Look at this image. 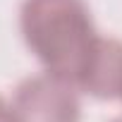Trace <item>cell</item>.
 Returning <instances> with one entry per match:
<instances>
[{"label": "cell", "instance_id": "2", "mask_svg": "<svg viewBox=\"0 0 122 122\" xmlns=\"http://www.w3.org/2000/svg\"><path fill=\"white\" fill-rule=\"evenodd\" d=\"M12 108L19 122H79V89L50 72L26 77L17 84Z\"/></svg>", "mask_w": 122, "mask_h": 122}, {"label": "cell", "instance_id": "4", "mask_svg": "<svg viewBox=\"0 0 122 122\" xmlns=\"http://www.w3.org/2000/svg\"><path fill=\"white\" fill-rule=\"evenodd\" d=\"M0 122H19L15 108H12L10 103H5L3 98H0Z\"/></svg>", "mask_w": 122, "mask_h": 122}, {"label": "cell", "instance_id": "1", "mask_svg": "<svg viewBox=\"0 0 122 122\" xmlns=\"http://www.w3.org/2000/svg\"><path fill=\"white\" fill-rule=\"evenodd\" d=\"M19 29L26 48L46 72L79 89V79L101 38L84 0H24Z\"/></svg>", "mask_w": 122, "mask_h": 122}, {"label": "cell", "instance_id": "5", "mask_svg": "<svg viewBox=\"0 0 122 122\" xmlns=\"http://www.w3.org/2000/svg\"><path fill=\"white\" fill-rule=\"evenodd\" d=\"M112 122H122V115H120V117H115V120H112Z\"/></svg>", "mask_w": 122, "mask_h": 122}, {"label": "cell", "instance_id": "3", "mask_svg": "<svg viewBox=\"0 0 122 122\" xmlns=\"http://www.w3.org/2000/svg\"><path fill=\"white\" fill-rule=\"evenodd\" d=\"M79 91L98 101H122V41L98 38L79 79Z\"/></svg>", "mask_w": 122, "mask_h": 122}]
</instances>
